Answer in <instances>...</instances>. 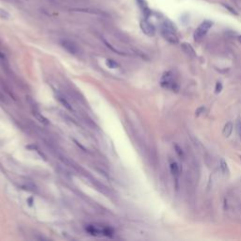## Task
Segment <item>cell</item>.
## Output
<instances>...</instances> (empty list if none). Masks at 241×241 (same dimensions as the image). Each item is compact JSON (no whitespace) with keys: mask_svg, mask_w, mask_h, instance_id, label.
Returning <instances> with one entry per match:
<instances>
[{"mask_svg":"<svg viewBox=\"0 0 241 241\" xmlns=\"http://www.w3.org/2000/svg\"><path fill=\"white\" fill-rule=\"evenodd\" d=\"M235 1H236L237 5H238L239 7H241V0H235Z\"/></svg>","mask_w":241,"mask_h":241,"instance_id":"obj_18","label":"cell"},{"mask_svg":"<svg viewBox=\"0 0 241 241\" xmlns=\"http://www.w3.org/2000/svg\"><path fill=\"white\" fill-rule=\"evenodd\" d=\"M211 27H212V23L210 21L203 22L194 32V40L195 41H201L206 35V33L211 28Z\"/></svg>","mask_w":241,"mask_h":241,"instance_id":"obj_4","label":"cell"},{"mask_svg":"<svg viewBox=\"0 0 241 241\" xmlns=\"http://www.w3.org/2000/svg\"><path fill=\"white\" fill-rule=\"evenodd\" d=\"M240 159H241V156H240Z\"/></svg>","mask_w":241,"mask_h":241,"instance_id":"obj_20","label":"cell"},{"mask_svg":"<svg viewBox=\"0 0 241 241\" xmlns=\"http://www.w3.org/2000/svg\"><path fill=\"white\" fill-rule=\"evenodd\" d=\"M233 126L231 122H228L225 124L224 127H223V130H222V134L225 138H229L233 132Z\"/></svg>","mask_w":241,"mask_h":241,"instance_id":"obj_10","label":"cell"},{"mask_svg":"<svg viewBox=\"0 0 241 241\" xmlns=\"http://www.w3.org/2000/svg\"><path fill=\"white\" fill-rule=\"evenodd\" d=\"M170 170H171V172L172 174V176L174 177L175 179V182L177 184L178 182V178H179V167H178V164L176 162H172L170 164Z\"/></svg>","mask_w":241,"mask_h":241,"instance_id":"obj_8","label":"cell"},{"mask_svg":"<svg viewBox=\"0 0 241 241\" xmlns=\"http://www.w3.org/2000/svg\"><path fill=\"white\" fill-rule=\"evenodd\" d=\"M57 99L63 105V106H65L68 110H70V111H73V107H72V105L68 103V101L62 96V95H60V94H57Z\"/></svg>","mask_w":241,"mask_h":241,"instance_id":"obj_11","label":"cell"},{"mask_svg":"<svg viewBox=\"0 0 241 241\" xmlns=\"http://www.w3.org/2000/svg\"><path fill=\"white\" fill-rule=\"evenodd\" d=\"M237 40H238V42H239V43H241V36H238Z\"/></svg>","mask_w":241,"mask_h":241,"instance_id":"obj_19","label":"cell"},{"mask_svg":"<svg viewBox=\"0 0 241 241\" xmlns=\"http://www.w3.org/2000/svg\"><path fill=\"white\" fill-rule=\"evenodd\" d=\"M106 65H107L109 68H112V69H115V68H117V66H118V64H117L115 61L111 60V59H107V60H106Z\"/></svg>","mask_w":241,"mask_h":241,"instance_id":"obj_16","label":"cell"},{"mask_svg":"<svg viewBox=\"0 0 241 241\" xmlns=\"http://www.w3.org/2000/svg\"><path fill=\"white\" fill-rule=\"evenodd\" d=\"M221 90H222V84L220 82H217L216 88H215V92L216 93H219Z\"/></svg>","mask_w":241,"mask_h":241,"instance_id":"obj_17","label":"cell"},{"mask_svg":"<svg viewBox=\"0 0 241 241\" xmlns=\"http://www.w3.org/2000/svg\"><path fill=\"white\" fill-rule=\"evenodd\" d=\"M160 85L162 88L170 90L172 91H178V90H179V87L173 78V74L171 71L165 72L163 74V75L161 77Z\"/></svg>","mask_w":241,"mask_h":241,"instance_id":"obj_2","label":"cell"},{"mask_svg":"<svg viewBox=\"0 0 241 241\" xmlns=\"http://www.w3.org/2000/svg\"><path fill=\"white\" fill-rule=\"evenodd\" d=\"M141 28L143 31V33L146 34L147 36L153 37L156 34V28L147 20H142L141 22Z\"/></svg>","mask_w":241,"mask_h":241,"instance_id":"obj_5","label":"cell"},{"mask_svg":"<svg viewBox=\"0 0 241 241\" xmlns=\"http://www.w3.org/2000/svg\"><path fill=\"white\" fill-rule=\"evenodd\" d=\"M138 2H139V6L141 8V10H142L143 13L147 16V15L150 13V11H149V9H148L147 5L145 4V2L143 1V0H138Z\"/></svg>","mask_w":241,"mask_h":241,"instance_id":"obj_13","label":"cell"},{"mask_svg":"<svg viewBox=\"0 0 241 241\" xmlns=\"http://www.w3.org/2000/svg\"><path fill=\"white\" fill-rule=\"evenodd\" d=\"M220 170L222 172V173L224 175H228L230 173V171H229V168H228V165L226 163V161L224 159H221L220 160Z\"/></svg>","mask_w":241,"mask_h":241,"instance_id":"obj_12","label":"cell"},{"mask_svg":"<svg viewBox=\"0 0 241 241\" xmlns=\"http://www.w3.org/2000/svg\"><path fill=\"white\" fill-rule=\"evenodd\" d=\"M181 48L184 51V53H186L188 57H191V58H195L196 57V52H195V50L193 49V47L189 44H187V43L181 44Z\"/></svg>","mask_w":241,"mask_h":241,"instance_id":"obj_7","label":"cell"},{"mask_svg":"<svg viewBox=\"0 0 241 241\" xmlns=\"http://www.w3.org/2000/svg\"><path fill=\"white\" fill-rule=\"evenodd\" d=\"M86 230L90 233L93 235H105V236H111L113 234L112 229L108 227H99L96 225H89Z\"/></svg>","mask_w":241,"mask_h":241,"instance_id":"obj_3","label":"cell"},{"mask_svg":"<svg viewBox=\"0 0 241 241\" xmlns=\"http://www.w3.org/2000/svg\"><path fill=\"white\" fill-rule=\"evenodd\" d=\"M236 131L241 138V118H238V120H236Z\"/></svg>","mask_w":241,"mask_h":241,"instance_id":"obj_15","label":"cell"},{"mask_svg":"<svg viewBox=\"0 0 241 241\" xmlns=\"http://www.w3.org/2000/svg\"><path fill=\"white\" fill-rule=\"evenodd\" d=\"M60 44L61 46L67 51L69 52L70 54H73V55H75L76 53H78V47L77 45L72 42V41H69V40H62L60 42Z\"/></svg>","mask_w":241,"mask_h":241,"instance_id":"obj_6","label":"cell"},{"mask_svg":"<svg viewBox=\"0 0 241 241\" xmlns=\"http://www.w3.org/2000/svg\"><path fill=\"white\" fill-rule=\"evenodd\" d=\"M161 34L163 38L172 44H176L179 42V39L176 35V29L174 25L169 20H165L161 26Z\"/></svg>","mask_w":241,"mask_h":241,"instance_id":"obj_1","label":"cell"},{"mask_svg":"<svg viewBox=\"0 0 241 241\" xmlns=\"http://www.w3.org/2000/svg\"><path fill=\"white\" fill-rule=\"evenodd\" d=\"M32 114L35 116V118L39 120L41 124H43L44 126H48L49 125V120L44 116H43L42 113H40L37 109H32Z\"/></svg>","mask_w":241,"mask_h":241,"instance_id":"obj_9","label":"cell"},{"mask_svg":"<svg viewBox=\"0 0 241 241\" xmlns=\"http://www.w3.org/2000/svg\"><path fill=\"white\" fill-rule=\"evenodd\" d=\"M174 148H175V152H176V154H177V156L180 157V158H184V152H183V150L181 149V147H179L178 145H174Z\"/></svg>","mask_w":241,"mask_h":241,"instance_id":"obj_14","label":"cell"}]
</instances>
